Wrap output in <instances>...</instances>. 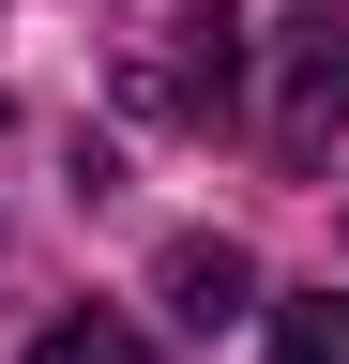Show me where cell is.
I'll return each instance as SVG.
<instances>
[{
	"label": "cell",
	"mask_w": 349,
	"mask_h": 364,
	"mask_svg": "<svg viewBox=\"0 0 349 364\" xmlns=\"http://www.w3.org/2000/svg\"><path fill=\"white\" fill-rule=\"evenodd\" d=\"M334 122H349V16H289L274 31V136L319 152Z\"/></svg>",
	"instance_id": "1"
},
{
	"label": "cell",
	"mask_w": 349,
	"mask_h": 364,
	"mask_svg": "<svg viewBox=\"0 0 349 364\" xmlns=\"http://www.w3.org/2000/svg\"><path fill=\"white\" fill-rule=\"evenodd\" d=\"M228 91H243V16H228V0H198L183 46L137 76V107H228Z\"/></svg>",
	"instance_id": "2"
},
{
	"label": "cell",
	"mask_w": 349,
	"mask_h": 364,
	"mask_svg": "<svg viewBox=\"0 0 349 364\" xmlns=\"http://www.w3.org/2000/svg\"><path fill=\"white\" fill-rule=\"evenodd\" d=\"M243 304H258V258L243 243H167V318H183V334H228Z\"/></svg>",
	"instance_id": "3"
},
{
	"label": "cell",
	"mask_w": 349,
	"mask_h": 364,
	"mask_svg": "<svg viewBox=\"0 0 349 364\" xmlns=\"http://www.w3.org/2000/svg\"><path fill=\"white\" fill-rule=\"evenodd\" d=\"M274 364H349V304H334V289L274 304Z\"/></svg>",
	"instance_id": "4"
},
{
	"label": "cell",
	"mask_w": 349,
	"mask_h": 364,
	"mask_svg": "<svg viewBox=\"0 0 349 364\" xmlns=\"http://www.w3.org/2000/svg\"><path fill=\"white\" fill-rule=\"evenodd\" d=\"M31 364H152L122 318H61V334H31Z\"/></svg>",
	"instance_id": "5"
}]
</instances>
